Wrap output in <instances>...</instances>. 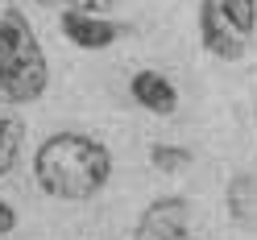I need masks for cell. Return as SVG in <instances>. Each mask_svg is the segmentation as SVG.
Returning a JSON list of instances; mask_svg holds the SVG:
<instances>
[{
	"label": "cell",
	"mask_w": 257,
	"mask_h": 240,
	"mask_svg": "<svg viewBox=\"0 0 257 240\" xmlns=\"http://www.w3.org/2000/svg\"><path fill=\"white\" fill-rule=\"evenodd\" d=\"M50 87V62L21 9H0V100L34 104Z\"/></svg>",
	"instance_id": "7a4b0ae2"
},
{
	"label": "cell",
	"mask_w": 257,
	"mask_h": 240,
	"mask_svg": "<svg viewBox=\"0 0 257 240\" xmlns=\"http://www.w3.org/2000/svg\"><path fill=\"white\" fill-rule=\"evenodd\" d=\"M133 240H191V203L183 195L154 199L141 211Z\"/></svg>",
	"instance_id": "3957f363"
},
{
	"label": "cell",
	"mask_w": 257,
	"mask_h": 240,
	"mask_svg": "<svg viewBox=\"0 0 257 240\" xmlns=\"http://www.w3.org/2000/svg\"><path fill=\"white\" fill-rule=\"evenodd\" d=\"M150 162L162 170V174H179V170H187L191 153L183 145H150Z\"/></svg>",
	"instance_id": "30bf717a"
},
{
	"label": "cell",
	"mask_w": 257,
	"mask_h": 240,
	"mask_svg": "<svg viewBox=\"0 0 257 240\" xmlns=\"http://www.w3.org/2000/svg\"><path fill=\"white\" fill-rule=\"evenodd\" d=\"M128 95L137 100V108L154 112V116H170L179 108V91H174V83L162 71H137L128 79Z\"/></svg>",
	"instance_id": "8992f818"
},
{
	"label": "cell",
	"mask_w": 257,
	"mask_h": 240,
	"mask_svg": "<svg viewBox=\"0 0 257 240\" xmlns=\"http://www.w3.org/2000/svg\"><path fill=\"white\" fill-rule=\"evenodd\" d=\"M21 145H25V120L17 116V112H9L5 104H0V178H5V174L17 166Z\"/></svg>",
	"instance_id": "ba28073f"
},
{
	"label": "cell",
	"mask_w": 257,
	"mask_h": 240,
	"mask_svg": "<svg viewBox=\"0 0 257 240\" xmlns=\"http://www.w3.org/2000/svg\"><path fill=\"white\" fill-rule=\"evenodd\" d=\"M199 42L212 58H224V62H236L245 54V38L232 34V25L220 17V5L216 0H199Z\"/></svg>",
	"instance_id": "277c9868"
},
{
	"label": "cell",
	"mask_w": 257,
	"mask_h": 240,
	"mask_svg": "<svg viewBox=\"0 0 257 240\" xmlns=\"http://www.w3.org/2000/svg\"><path fill=\"white\" fill-rule=\"evenodd\" d=\"M34 178L54 199H91L112 178V153L87 133H54L34 153Z\"/></svg>",
	"instance_id": "6da1fadb"
},
{
	"label": "cell",
	"mask_w": 257,
	"mask_h": 240,
	"mask_svg": "<svg viewBox=\"0 0 257 240\" xmlns=\"http://www.w3.org/2000/svg\"><path fill=\"white\" fill-rule=\"evenodd\" d=\"M42 5H54L62 13H95V17H104L116 0H42Z\"/></svg>",
	"instance_id": "8fae6325"
},
{
	"label": "cell",
	"mask_w": 257,
	"mask_h": 240,
	"mask_svg": "<svg viewBox=\"0 0 257 240\" xmlns=\"http://www.w3.org/2000/svg\"><path fill=\"white\" fill-rule=\"evenodd\" d=\"M216 5H220V17L232 25V34L249 42L257 29V0H216Z\"/></svg>",
	"instance_id": "9c48e42d"
},
{
	"label": "cell",
	"mask_w": 257,
	"mask_h": 240,
	"mask_svg": "<svg viewBox=\"0 0 257 240\" xmlns=\"http://www.w3.org/2000/svg\"><path fill=\"white\" fill-rule=\"evenodd\" d=\"M13 228H17V207H9L5 199H0V236H9Z\"/></svg>",
	"instance_id": "7c38bea8"
},
{
	"label": "cell",
	"mask_w": 257,
	"mask_h": 240,
	"mask_svg": "<svg viewBox=\"0 0 257 240\" xmlns=\"http://www.w3.org/2000/svg\"><path fill=\"white\" fill-rule=\"evenodd\" d=\"M224 203L240 228H257V174H236L224 186Z\"/></svg>",
	"instance_id": "52a82bcc"
},
{
	"label": "cell",
	"mask_w": 257,
	"mask_h": 240,
	"mask_svg": "<svg viewBox=\"0 0 257 240\" xmlns=\"http://www.w3.org/2000/svg\"><path fill=\"white\" fill-rule=\"evenodd\" d=\"M62 38H67L71 46H79V50H104V46H112L124 25L120 21H108V17H95V13H62Z\"/></svg>",
	"instance_id": "5b68a950"
}]
</instances>
